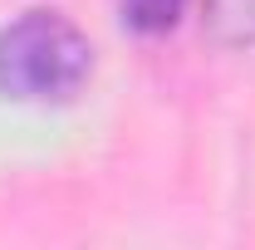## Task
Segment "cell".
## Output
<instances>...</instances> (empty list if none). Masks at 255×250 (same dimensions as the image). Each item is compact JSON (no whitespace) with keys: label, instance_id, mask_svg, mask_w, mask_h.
<instances>
[{"label":"cell","instance_id":"obj_1","mask_svg":"<svg viewBox=\"0 0 255 250\" xmlns=\"http://www.w3.org/2000/svg\"><path fill=\"white\" fill-rule=\"evenodd\" d=\"M94 74V44L59 10H25L0 30V94L20 103H64Z\"/></svg>","mask_w":255,"mask_h":250},{"label":"cell","instance_id":"obj_2","mask_svg":"<svg viewBox=\"0 0 255 250\" xmlns=\"http://www.w3.org/2000/svg\"><path fill=\"white\" fill-rule=\"evenodd\" d=\"M201 25L216 44L231 49H251L255 44V0H206L201 5Z\"/></svg>","mask_w":255,"mask_h":250},{"label":"cell","instance_id":"obj_3","mask_svg":"<svg viewBox=\"0 0 255 250\" xmlns=\"http://www.w3.org/2000/svg\"><path fill=\"white\" fill-rule=\"evenodd\" d=\"M182 5L187 0H118V15L137 34H167L182 20Z\"/></svg>","mask_w":255,"mask_h":250}]
</instances>
